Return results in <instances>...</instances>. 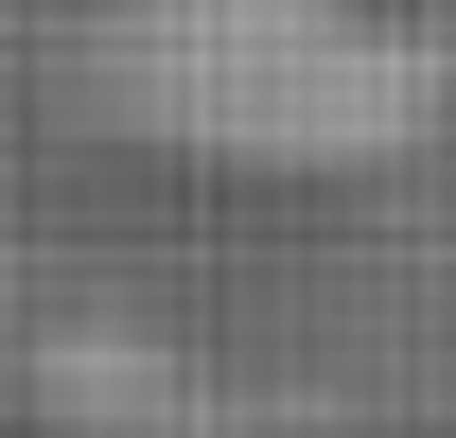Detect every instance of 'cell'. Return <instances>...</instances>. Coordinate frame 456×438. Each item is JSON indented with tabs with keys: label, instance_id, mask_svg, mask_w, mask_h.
I'll return each instance as SVG.
<instances>
[{
	"label": "cell",
	"instance_id": "cell-1",
	"mask_svg": "<svg viewBox=\"0 0 456 438\" xmlns=\"http://www.w3.org/2000/svg\"><path fill=\"white\" fill-rule=\"evenodd\" d=\"M88 106L193 175H369L439 123V53L369 0H88Z\"/></svg>",
	"mask_w": 456,
	"mask_h": 438
}]
</instances>
